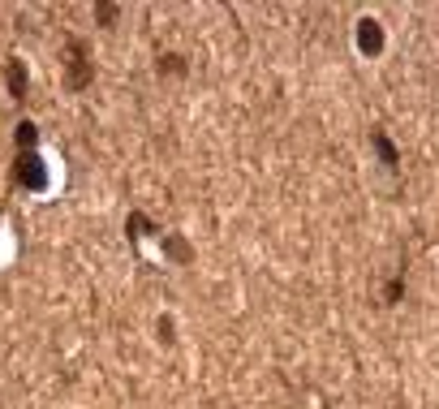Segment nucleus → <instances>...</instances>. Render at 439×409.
<instances>
[{
    "label": "nucleus",
    "mask_w": 439,
    "mask_h": 409,
    "mask_svg": "<svg viewBox=\"0 0 439 409\" xmlns=\"http://www.w3.org/2000/svg\"><path fill=\"white\" fill-rule=\"evenodd\" d=\"M35 164H39L35 155H26V159H22V168H18V181H30V186H43V173L35 168Z\"/></svg>",
    "instance_id": "nucleus-1"
}]
</instances>
